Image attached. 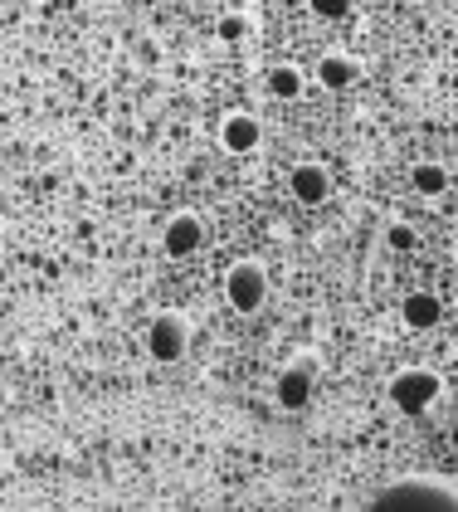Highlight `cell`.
<instances>
[{
	"mask_svg": "<svg viewBox=\"0 0 458 512\" xmlns=\"http://www.w3.org/2000/svg\"><path fill=\"white\" fill-rule=\"evenodd\" d=\"M303 400H307V376L293 371V376L283 381V405H303Z\"/></svg>",
	"mask_w": 458,
	"mask_h": 512,
	"instance_id": "52a82bcc",
	"label": "cell"
},
{
	"mask_svg": "<svg viewBox=\"0 0 458 512\" xmlns=\"http://www.w3.org/2000/svg\"><path fill=\"white\" fill-rule=\"evenodd\" d=\"M229 298H234L239 308H259V303H264V274H259L254 264H239V269L229 274Z\"/></svg>",
	"mask_w": 458,
	"mask_h": 512,
	"instance_id": "277c9868",
	"label": "cell"
},
{
	"mask_svg": "<svg viewBox=\"0 0 458 512\" xmlns=\"http://www.w3.org/2000/svg\"><path fill=\"white\" fill-rule=\"evenodd\" d=\"M454 434H458V430H454Z\"/></svg>",
	"mask_w": 458,
	"mask_h": 512,
	"instance_id": "30bf717a",
	"label": "cell"
},
{
	"mask_svg": "<svg viewBox=\"0 0 458 512\" xmlns=\"http://www.w3.org/2000/svg\"><path fill=\"white\" fill-rule=\"evenodd\" d=\"M152 352L161 356V361H176V356L186 352V322L176 313H161L152 327Z\"/></svg>",
	"mask_w": 458,
	"mask_h": 512,
	"instance_id": "7a4b0ae2",
	"label": "cell"
},
{
	"mask_svg": "<svg viewBox=\"0 0 458 512\" xmlns=\"http://www.w3.org/2000/svg\"><path fill=\"white\" fill-rule=\"evenodd\" d=\"M405 317H410L415 327H434V322H439V303H434V298H410V303H405Z\"/></svg>",
	"mask_w": 458,
	"mask_h": 512,
	"instance_id": "5b68a950",
	"label": "cell"
},
{
	"mask_svg": "<svg viewBox=\"0 0 458 512\" xmlns=\"http://www.w3.org/2000/svg\"><path fill=\"white\" fill-rule=\"evenodd\" d=\"M434 391H439V381H434L429 371H405V376L395 381V400H400L405 410H420V405H429V400H434Z\"/></svg>",
	"mask_w": 458,
	"mask_h": 512,
	"instance_id": "3957f363",
	"label": "cell"
},
{
	"mask_svg": "<svg viewBox=\"0 0 458 512\" xmlns=\"http://www.w3.org/2000/svg\"><path fill=\"white\" fill-rule=\"evenodd\" d=\"M195 244H200V225H195L191 215H186V220H176V225H171V249L181 254V249H195Z\"/></svg>",
	"mask_w": 458,
	"mask_h": 512,
	"instance_id": "8992f818",
	"label": "cell"
},
{
	"mask_svg": "<svg viewBox=\"0 0 458 512\" xmlns=\"http://www.w3.org/2000/svg\"><path fill=\"white\" fill-rule=\"evenodd\" d=\"M322 74H327V83H332V88H342V83H351V74H356V69H351V64H337V59H327V69H322Z\"/></svg>",
	"mask_w": 458,
	"mask_h": 512,
	"instance_id": "ba28073f",
	"label": "cell"
},
{
	"mask_svg": "<svg viewBox=\"0 0 458 512\" xmlns=\"http://www.w3.org/2000/svg\"><path fill=\"white\" fill-rule=\"evenodd\" d=\"M376 508L385 512H415V508H458V483L449 478H434V473H415V478H400L376 493Z\"/></svg>",
	"mask_w": 458,
	"mask_h": 512,
	"instance_id": "6da1fadb",
	"label": "cell"
},
{
	"mask_svg": "<svg viewBox=\"0 0 458 512\" xmlns=\"http://www.w3.org/2000/svg\"><path fill=\"white\" fill-rule=\"evenodd\" d=\"M298 191H307V200H322L317 191H322V176L317 171H298Z\"/></svg>",
	"mask_w": 458,
	"mask_h": 512,
	"instance_id": "9c48e42d",
	"label": "cell"
}]
</instances>
